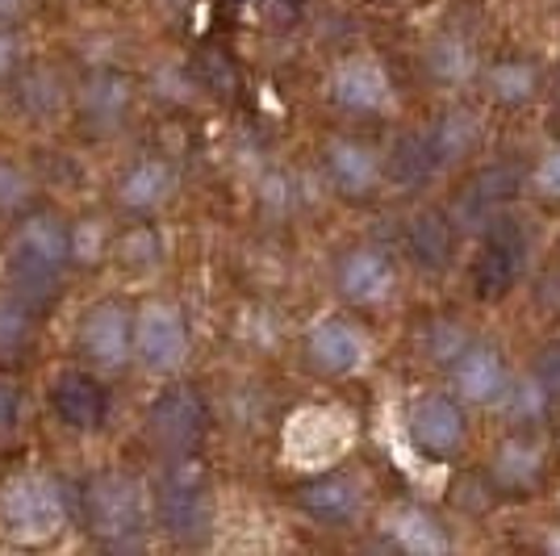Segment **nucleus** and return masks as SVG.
Listing matches in <instances>:
<instances>
[{
	"label": "nucleus",
	"instance_id": "c85d7f7f",
	"mask_svg": "<svg viewBox=\"0 0 560 556\" xmlns=\"http://www.w3.org/2000/svg\"><path fill=\"white\" fill-rule=\"evenodd\" d=\"M22 68V34L13 30V22H0V84L13 80Z\"/></svg>",
	"mask_w": 560,
	"mask_h": 556
},
{
	"label": "nucleus",
	"instance_id": "4be33fe9",
	"mask_svg": "<svg viewBox=\"0 0 560 556\" xmlns=\"http://www.w3.org/2000/svg\"><path fill=\"white\" fill-rule=\"evenodd\" d=\"M490 473H493V482L506 489L536 486L539 473H544V452H539V443H532V440H506L498 448Z\"/></svg>",
	"mask_w": 560,
	"mask_h": 556
},
{
	"label": "nucleus",
	"instance_id": "4468645a",
	"mask_svg": "<svg viewBox=\"0 0 560 556\" xmlns=\"http://www.w3.org/2000/svg\"><path fill=\"white\" fill-rule=\"evenodd\" d=\"M298 510L318 528H351L364 514V482L343 468H318L298 486Z\"/></svg>",
	"mask_w": 560,
	"mask_h": 556
},
{
	"label": "nucleus",
	"instance_id": "9b49d317",
	"mask_svg": "<svg viewBox=\"0 0 560 556\" xmlns=\"http://www.w3.org/2000/svg\"><path fill=\"white\" fill-rule=\"evenodd\" d=\"M406 436L431 461H447L468 443L465 402L456 394H422L406 410Z\"/></svg>",
	"mask_w": 560,
	"mask_h": 556
},
{
	"label": "nucleus",
	"instance_id": "ddd939ff",
	"mask_svg": "<svg viewBox=\"0 0 560 556\" xmlns=\"http://www.w3.org/2000/svg\"><path fill=\"white\" fill-rule=\"evenodd\" d=\"M50 415L59 418V427H68L75 436H93L109 422V390L101 385L96 369H63L50 381Z\"/></svg>",
	"mask_w": 560,
	"mask_h": 556
},
{
	"label": "nucleus",
	"instance_id": "2eb2a0df",
	"mask_svg": "<svg viewBox=\"0 0 560 556\" xmlns=\"http://www.w3.org/2000/svg\"><path fill=\"white\" fill-rule=\"evenodd\" d=\"M180 172L167 155H139L130 160L114 181V206L130 218H151L176 197Z\"/></svg>",
	"mask_w": 560,
	"mask_h": 556
},
{
	"label": "nucleus",
	"instance_id": "6ab92c4d",
	"mask_svg": "<svg viewBox=\"0 0 560 556\" xmlns=\"http://www.w3.org/2000/svg\"><path fill=\"white\" fill-rule=\"evenodd\" d=\"M422 63H427V76L440 80L444 89H460V84H468V80L481 71L477 50L468 47V38H460V34H440V38H431Z\"/></svg>",
	"mask_w": 560,
	"mask_h": 556
},
{
	"label": "nucleus",
	"instance_id": "f257e3e1",
	"mask_svg": "<svg viewBox=\"0 0 560 556\" xmlns=\"http://www.w3.org/2000/svg\"><path fill=\"white\" fill-rule=\"evenodd\" d=\"M75 259L80 247L68 222L55 209H30L13 222L4 243V285L25 302L47 305L63 293Z\"/></svg>",
	"mask_w": 560,
	"mask_h": 556
},
{
	"label": "nucleus",
	"instance_id": "bb28decb",
	"mask_svg": "<svg viewBox=\"0 0 560 556\" xmlns=\"http://www.w3.org/2000/svg\"><path fill=\"white\" fill-rule=\"evenodd\" d=\"M532 188H536L544 201H560V142L548 147L532 167Z\"/></svg>",
	"mask_w": 560,
	"mask_h": 556
},
{
	"label": "nucleus",
	"instance_id": "1a4fd4ad",
	"mask_svg": "<svg viewBox=\"0 0 560 556\" xmlns=\"http://www.w3.org/2000/svg\"><path fill=\"white\" fill-rule=\"evenodd\" d=\"M302 356L318 377L343 381V377H355L369 364L373 344H369V335H364L360 323H351L343 314H323V318H314V323L305 326Z\"/></svg>",
	"mask_w": 560,
	"mask_h": 556
},
{
	"label": "nucleus",
	"instance_id": "393cba45",
	"mask_svg": "<svg viewBox=\"0 0 560 556\" xmlns=\"http://www.w3.org/2000/svg\"><path fill=\"white\" fill-rule=\"evenodd\" d=\"M498 410L511 418V422H536L548 410V390L539 377H511V390L502 394Z\"/></svg>",
	"mask_w": 560,
	"mask_h": 556
},
{
	"label": "nucleus",
	"instance_id": "412c9836",
	"mask_svg": "<svg viewBox=\"0 0 560 556\" xmlns=\"http://www.w3.org/2000/svg\"><path fill=\"white\" fill-rule=\"evenodd\" d=\"M34 310L22 293H0V364H22L34 344Z\"/></svg>",
	"mask_w": 560,
	"mask_h": 556
},
{
	"label": "nucleus",
	"instance_id": "b1692460",
	"mask_svg": "<svg viewBox=\"0 0 560 556\" xmlns=\"http://www.w3.org/2000/svg\"><path fill=\"white\" fill-rule=\"evenodd\" d=\"M30 209H34V176L25 172V163L0 155V218L18 222Z\"/></svg>",
	"mask_w": 560,
	"mask_h": 556
},
{
	"label": "nucleus",
	"instance_id": "20e7f679",
	"mask_svg": "<svg viewBox=\"0 0 560 556\" xmlns=\"http://www.w3.org/2000/svg\"><path fill=\"white\" fill-rule=\"evenodd\" d=\"M151 523L172 544H201L213 528V498L206 477L188 461H167V473L151 486Z\"/></svg>",
	"mask_w": 560,
	"mask_h": 556
},
{
	"label": "nucleus",
	"instance_id": "c756f323",
	"mask_svg": "<svg viewBox=\"0 0 560 556\" xmlns=\"http://www.w3.org/2000/svg\"><path fill=\"white\" fill-rule=\"evenodd\" d=\"M18 418H22V394L9 377H0V436L18 431Z\"/></svg>",
	"mask_w": 560,
	"mask_h": 556
},
{
	"label": "nucleus",
	"instance_id": "dca6fc26",
	"mask_svg": "<svg viewBox=\"0 0 560 556\" xmlns=\"http://www.w3.org/2000/svg\"><path fill=\"white\" fill-rule=\"evenodd\" d=\"M323 172H327V185L339 197H348V201H369V197H376V188L385 185L381 151L369 147L364 139H351V135L327 139V147H323Z\"/></svg>",
	"mask_w": 560,
	"mask_h": 556
},
{
	"label": "nucleus",
	"instance_id": "cd10ccee",
	"mask_svg": "<svg viewBox=\"0 0 560 556\" xmlns=\"http://www.w3.org/2000/svg\"><path fill=\"white\" fill-rule=\"evenodd\" d=\"M468 344H472V339H468L456 323H440L431 335H427V348H431V356H435V360H444V364H452V360H456Z\"/></svg>",
	"mask_w": 560,
	"mask_h": 556
},
{
	"label": "nucleus",
	"instance_id": "a211bd4d",
	"mask_svg": "<svg viewBox=\"0 0 560 556\" xmlns=\"http://www.w3.org/2000/svg\"><path fill=\"white\" fill-rule=\"evenodd\" d=\"M385 535L389 544L410 556H440L452 548V535L444 532V523L435 514H427L422 507H394L385 514Z\"/></svg>",
	"mask_w": 560,
	"mask_h": 556
},
{
	"label": "nucleus",
	"instance_id": "2f4dec72",
	"mask_svg": "<svg viewBox=\"0 0 560 556\" xmlns=\"http://www.w3.org/2000/svg\"><path fill=\"white\" fill-rule=\"evenodd\" d=\"M544 548H548V553H560V528L548 535V540H544Z\"/></svg>",
	"mask_w": 560,
	"mask_h": 556
},
{
	"label": "nucleus",
	"instance_id": "f8f14e48",
	"mask_svg": "<svg viewBox=\"0 0 560 556\" xmlns=\"http://www.w3.org/2000/svg\"><path fill=\"white\" fill-rule=\"evenodd\" d=\"M335 289L339 298L355 310H381L394 302L397 293V268L389 252H381L373 243L348 247L335 264Z\"/></svg>",
	"mask_w": 560,
	"mask_h": 556
},
{
	"label": "nucleus",
	"instance_id": "9d476101",
	"mask_svg": "<svg viewBox=\"0 0 560 556\" xmlns=\"http://www.w3.org/2000/svg\"><path fill=\"white\" fill-rule=\"evenodd\" d=\"M327 96L335 109L351 117H376L394 109V80L373 55H348L330 68Z\"/></svg>",
	"mask_w": 560,
	"mask_h": 556
},
{
	"label": "nucleus",
	"instance_id": "7ed1b4c3",
	"mask_svg": "<svg viewBox=\"0 0 560 556\" xmlns=\"http://www.w3.org/2000/svg\"><path fill=\"white\" fill-rule=\"evenodd\" d=\"M80 523L96 544H139V535L151 528V489H142L135 473L101 468L80 486Z\"/></svg>",
	"mask_w": 560,
	"mask_h": 556
},
{
	"label": "nucleus",
	"instance_id": "a878e982",
	"mask_svg": "<svg viewBox=\"0 0 560 556\" xmlns=\"http://www.w3.org/2000/svg\"><path fill=\"white\" fill-rule=\"evenodd\" d=\"M481 139V126H477V117L472 114H447L440 126H435V135H431V151L440 155V160H465L468 151L477 147Z\"/></svg>",
	"mask_w": 560,
	"mask_h": 556
},
{
	"label": "nucleus",
	"instance_id": "39448f33",
	"mask_svg": "<svg viewBox=\"0 0 560 556\" xmlns=\"http://www.w3.org/2000/svg\"><path fill=\"white\" fill-rule=\"evenodd\" d=\"M213 410L210 402L197 394L192 385H167L151 397L147 415H142V436L147 443L164 456V461H188L197 456V448L210 436Z\"/></svg>",
	"mask_w": 560,
	"mask_h": 556
},
{
	"label": "nucleus",
	"instance_id": "7c9ffc66",
	"mask_svg": "<svg viewBox=\"0 0 560 556\" xmlns=\"http://www.w3.org/2000/svg\"><path fill=\"white\" fill-rule=\"evenodd\" d=\"M25 0H0V22H13V18H22Z\"/></svg>",
	"mask_w": 560,
	"mask_h": 556
},
{
	"label": "nucleus",
	"instance_id": "aec40b11",
	"mask_svg": "<svg viewBox=\"0 0 560 556\" xmlns=\"http://www.w3.org/2000/svg\"><path fill=\"white\" fill-rule=\"evenodd\" d=\"M481 80H486V93L506 109L532 105L539 93V71L527 59H493L490 68L481 71Z\"/></svg>",
	"mask_w": 560,
	"mask_h": 556
},
{
	"label": "nucleus",
	"instance_id": "f3484780",
	"mask_svg": "<svg viewBox=\"0 0 560 556\" xmlns=\"http://www.w3.org/2000/svg\"><path fill=\"white\" fill-rule=\"evenodd\" d=\"M452 394L465 406H498L502 394L511 390V369L502 360V351L490 344H468L452 364H447Z\"/></svg>",
	"mask_w": 560,
	"mask_h": 556
},
{
	"label": "nucleus",
	"instance_id": "5701e85b",
	"mask_svg": "<svg viewBox=\"0 0 560 556\" xmlns=\"http://www.w3.org/2000/svg\"><path fill=\"white\" fill-rule=\"evenodd\" d=\"M126 105H130V89H126V80L114 76V71H101L89 80V89H84V109L93 117L96 126H117L121 114H126Z\"/></svg>",
	"mask_w": 560,
	"mask_h": 556
},
{
	"label": "nucleus",
	"instance_id": "423d86ee",
	"mask_svg": "<svg viewBox=\"0 0 560 556\" xmlns=\"http://www.w3.org/2000/svg\"><path fill=\"white\" fill-rule=\"evenodd\" d=\"M135 318L139 310L121 298H96L75 318V360L89 369L117 377L135 364Z\"/></svg>",
	"mask_w": 560,
	"mask_h": 556
},
{
	"label": "nucleus",
	"instance_id": "6e6552de",
	"mask_svg": "<svg viewBox=\"0 0 560 556\" xmlns=\"http://www.w3.org/2000/svg\"><path fill=\"white\" fill-rule=\"evenodd\" d=\"M351 440H355V427H351L348 410H335V406H305L289 418L284 427V452L298 468H335V464L348 456Z\"/></svg>",
	"mask_w": 560,
	"mask_h": 556
},
{
	"label": "nucleus",
	"instance_id": "0eeeda50",
	"mask_svg": "<svg viewBox=\"0 0 560 556\" xmlns=\"http://www.w3.org/2000/svg\"><path fill=\"white\" fill-rule=\"evenodd\" d=\"M192 356L188 310L172 298H147L135 318V364L147 377H176Z\"/></svg>",
	"mask_w": 560,
	"mask_h": 556
},
{
	"label": "nucleus",
	"instance_id": "f03ea898",
	"mask_svg": "<svg viewBox=\"0 0 560 556\" xmlns=\"http://www.w3.org/2000/svg\"><path fill=\"white\" fill-rule=\"evenodd\" d=\"M71 523V498L59 477H50L43 468H22L0 486V535L25 544V548H43L55 544Z\"/></svg>",
	"mask_w": 560,
	"mask_h": 556
}]
</instances>
